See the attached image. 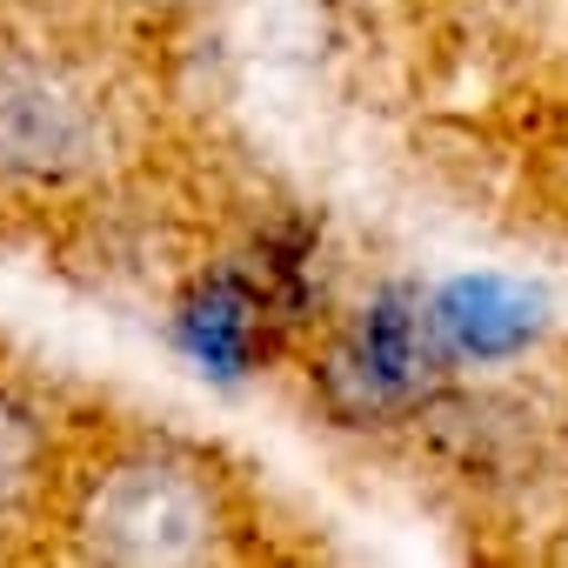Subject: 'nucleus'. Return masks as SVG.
I'll return each instance as SVG.
<instances>
[{
  "label": "nucleus",
  "instance_id": "1",
  "mask_svg": "<svg viewBox=\"0 0 568 568\" xmlns=\"http://www.w3.org/2000/svg\"><path fill=\"white\" fill-rule=\"evenodd\" d=\"M68 541L81 561L108 568H201L241 548V488L234 475L161 428L108 435L61 488Z\"/></svg>",
  "mask_w": 568,
  "mask_h": 568
},
{
  "label": "nucleus",
  "instance_id": "4",
  "mask_svg": "<svg viewBox=\"0 0 568 568\" xmlns=\"http://www.w3.org/2000/svg\"><path fill=\"white\" fill-rule=\"evenodd\" d=\"M555 448H561V475H568V408H561V422H555Z\"/></svg>",
  "mask_w": 568,
  "mask_h": 568
},
{
  "label": "nucleus",
  "instance_id": "5",
  "mask_svg": "<svg viewBox=\"0 0 568 568\" xmlns=\"http://www.w3.org/2000/svg\"><path fill=\"white\" fill-rule=\"evenodd\" d=\"M134 8H181V0H134Z\"/></svg>",
  "mask_w": 568,
  "mask_h": 568
},
{
  "label": "nucleus",
  "instance_id": "3",
  "mask_svg": "<svg viewBox=\"0 0 568 568\" xmlns=\"http://www.w3.org/2000/svg\"><path fill=\"white\" fill-rule=\"evenodd\" d=\"M48 488H54V422L14 375H0V528L34 521Z\"/></svg>",
  "mask_w": 568,
  "mask_h": 568
},
{
  "label": "nucleus",
  "instance_id": "2",
  "mask_svg": "<svg viewBox=\"0 0 568 568\" xmlns=\"http://www.w3.org/2000/svg\"><path fill=\"white\" fill-rule=\"evenodd\" d=\"M101 161L88 88L41 48L0 41V187H68Z\"/></svg>",
  "mask_w": 568,
  "mask_h": 568
}]
</instances>
